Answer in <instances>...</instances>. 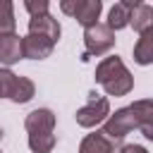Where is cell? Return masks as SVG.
I'll return each mask as SVG.
<instances>
[{"mask_svg": "<svg viewBox=\"0 0 153 153\" xmlns=\"http://www.w3.org/2000/svg\"><path fill=\"white\" fill-rule=\"evenodd\" d=\"M96 84H100L108 96L120 98V96H127L134 88V76L127 69V65L122 62V57L108 55L96 67Z\"/></svg>", "mask_w": 153, "mask_h": 153, "instance_id": "1", "label": "cell"}, {"mask_svg": "<svg viewBox=\"0 0 153 153\" xmlns=\"http://www.w3.org/2000/svg\"><path fill=\"white\" fill-rule=\"evenodd\" d=\"M84 45H86V50H84V55H81V60L86 62L88 57H98V55H105V53H110L112 48H115V31L112 29H108V24H96V26H88V29H84Z\"/></svg>", "mask_w": 153, "mask_h": 153, "instance_id": "2", "label": "cell"}, {"mask_svg": "<svg viewBox=\"0 0 153 153\" xmlns=\"http://www.w3.org/2000/svg\"><path fill=\"white\" fill-rule=\"evenodd\" d=\"M36 96V84L29 79V76H19V84L14 88V96H12V103H29L31 98Z\"/></svg>", "mask_w": 153, "mask_h": 153, "instance_id": "18", "label": "cell"}, {"mask_svg": "<svg viewBox=\"0 0 153 153\" xmlns=\"http://www.w3.org/2000/svg\"><path fill=\"white\" fill-rule=\"evenodd\" d=\"M0 141H2V129H0Z\"/></svg>", "mask_w": 153, "mask_h": 153, "instance_id": "21", "label": "cell"}, {"mask_svg": "<svg viewBox=\"0 0 153 153\" xmlns=\"http://www.w3.org/2000/svg\"><path fill=\"white\" fill-rule=\"evenodd\" d=\"M120 153H148V151L143 146H139V143H127V146L120 148Z\"/></svg>", "mask_w": 153, "mask_h": 153, "instance_id": "20", "label": "cell"}, {"mask_svg": "<svg viewBox=\"0 0 153 153\" xmlns=\"http://www.w3.org/2000/svg\"><path fill=\"white\" fill-rule=\"evenodd\" d=\"M0 153H2V151H0Z\"/></svg>", "mask_w": 153, "mask_h": 153, "instance_id": "22", "label": "cell"}, {"mask_svg": "<svg viewBox=\"0 0 153 153\" xmlns=\"http://www.w3.org/2000/svg\"><path fill=\"white\" fill-rule=\"evenodd\" d=\"M24 10H26L31 17H41V14H48L50 2H48V0H24Z\"/></svg>", "mask_w": 153, "mask_h": 153, "instance_id": "19", "label": "cell"}, {"mask_svg": "<svg viewBox=\"0 0 153 153\" xmlns=\"http://www.w3.org/2000/svg\"><path fill=\"white\" fill-rule=\"evenodd\" d=\"M136 129V117H134V112H131V108L127 105V108H120V110H115V112H110V117L103 122V134L110 139V141H122L129 131H134Z\"/></svg>", "mask_w": 153, "mask_h": 153, "instance_id": "5", "label": "cell"}, {"mask_svg": "<svg viewBox=\"0 0 153 153\" xmlns=\"http://www.w3.org/2000/svg\"><path fill=\"white\" fill-rule=\"evenodd\" d=\"M17 29L14 19V5L10 0H0V36H10Z\"/></svg>", "mask_w": 153, "mask_h": 153, "instance_id": "16", "label": "cell"}, {"mask_svg": "<svg viewBox=\"0 0 153 153\" xmlns=\"http://www.w3.org/2000/svg\"><path fill=\"white\" fill-rule=\"evenodd\" d=\"M136 2H139V0H120V2H115V5L110 7V12H108V22H105L108 29L120 31V29L129 26V22H131V12H134Z\"/></svg>", "mask_w": 153, "mask_h": 153, "instance_id": "9", "label": "cell"}, {"mask_svg": "<svg viewBox=\"0 0 153 153\" xmlns=\"http://www.w3.org/2000/svg\"><path fill=\"white\" fill-rule=\"evenodd\" d=\"M129 108L136 117V129H141V134L153 141V98H139Z\"/></svg>", "mask_w": 153, "mask_h": 153, "instance_id": "6", "label": "cell"}, {"mask_svg": "<svg viewBox=\"0 0 153 153\" xmlns=\"http://www.w3.org/2000/svg\"><path fill=\"white\" fill-rule=\"evenodd\" d=\"M129 26H134L136 33H143L148 29H153V7L146 2H136L134 12H131V22Z\"/></svg>", "mask_w": 153, "mask_h": 153, "instance_id": "14", "label": "cell"}, {"mask_svg": "<svg viewBox=\"0 0 153 153\" xmlns=\"http://www.w3.org/2000/svg\"><path fill=\"white\" fill-rule=\"evenodd\" d=\"M60 10L67 17H74L84 29H88V26L98 24V17L103 12V2L100 0H62Z\"/></svg>", "mask_w": 153, "mask_h": 153, "instance_id": "4", "label": "cell"}, {"mask_svg": "<svg viewBox=\"0 0 153 153\" xmlns=\"http://www.w3.org/2000/svg\"><path fill=\"white\" fill-rule=\"evenodd\" d=\"M79 153H115V141H110L103 131H93L81 139Z\"/></svg>", "mask_w": 153, "mask_h": 153, "instance_id": "12", "label": "cell"}, {"mask_svg": "<svg viewBox=\"0 0 153 153\" xmlns=\"http://www.w3.org/2000/svg\"><path fill=\"white\" fill-rule=\"evenodd\" d=\"M55 112L48 108H36L26 115L24 127L29 134H41V131H55Z\"/></svg>", "mask_w": 153, "mask_h": 153, "instance_id": "8", "label": "cell"}, {"mask_svg": "<svg viewBox=\"0 0 153 153\" xmlns=\"http://www.w3.org/2000/svg\"><path fill=\"white\" fill-rule=\"evenodd\" d=\"M134 62L136 65H153V29L139 33L134 43Z\"/></svg>", "mask_w": 153, "mask_h": 153, "instance_id": "13", "label": "cell"}, {"mask_svg": "<svg viewBox=\"0 0 153 153\" xmlns=\"http://www.w3.org/2000/svg\"><path fill=\"white\" fill-rule=\"evenodd\" d=\"M53 48H55V43L43 36H36V33L24 36V57H29V60H45L53 55Z\"/></svg>", "mask_w": 153, "mask_h": 153, "instance_id": "11", "label": "cell"}, {"mask_svg": "<svg viewBox=\"0 0 153 153\" xmlns=\"http://www.w3.org/2000/svg\"><path fill=\"white\" fill-rule=\"evenodd\" d=\"M17 84H19V76L10 67H0V98H10L12 100Z\"/></svg>", "mask_w": 153, "mask_h": 153, "instance_id": "17", "label": "cell"}, {"mask_svg": "<svg viewBox=\"0 0 153 153\" xmlns=\"http://www.w3.org/2000/svg\"><path fill=\"white\" fill-rule=\"evenodd\" d=\"M29 33H36V36H43V38L57 43L62 29H60L57 19L48 12V14H41V17H31V19H29Z\"/></svg>", "mask_w": 153, "mask_h": 153, "instance_id": "7", "label": "cell"}, {"mask_svg": "<svg viewBox=\"0 0 153 153\" xmlns=\"http://www.w3.org/2000/svg\"><path fill=\"white\" fill-rule=\"evenodd\" d=\"M24 57V38L17 36V33H10V36H0V62L5 67L19 62Z\"/></svg>", "mask_w": 153, "mask_h": 153, "instance_id": "10", "label": "cell"}, {"mask_svg": "<svg viewBox=\"0 0 153 153\" xmlns=\"http://www.w3.org/2000/svg\"><path fill=\"white\" fill-rule=\"evenodd\" d=\"M57 139L53 131H41V134H29V148L33 153H50L55 148Z\"/></svg>", "mask_w": 153, "mask_h": 153, "instance_id": "15", "label": "cell"}, {"mask_svg": "<svg viewBox=\"0 0 153 153\" xmlns=\"http://www.w3.org/2000/svg\"><path fill=\"white\" fill-rule=\"evenodd\" d=\"M74 117H76V124H79V127L93 129V127L103 124V122L110 117V100H108L105 96H98L96 91H91L86 105H81Z\"/></svg>", "mask_w": 153, "mask_h": 153, "instance_id": "3", "label": "cell"}]
</instances>
